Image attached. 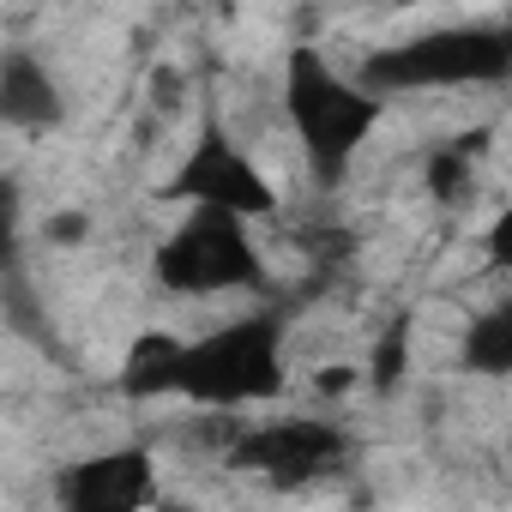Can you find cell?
Masks as SVG:
<instances>
[{
  "instance_id": "5",
  "label": "cell",
  "mask_w": 512,
  "mask_h": 512,
  "mask_svg": "<svg viewBox=\"0 0 512 512\" xmlns=\"http://www.w3.org/2000/svg\"><path fill=\"white\" fill-rule=\"evenodd\" d=\"M157 193H163L169 205L223 211V217H241V223L278 211V193H272L266 169L223 133V121H205V127H199V139L187 145V157L169 169V181H163Z\"/></svg>"
},
{
  "instance_id": "1",
  "label": "cell",
  "mask_w": 512,
  "mask_h": 512,
  "mask_svg": "<svg viewBox=\"0 0 512 512\" xmlns=\"http://www.w3.org/2000/svg\"><path fill=\"white\" fill-rule=\"evenodd\" d=\"M284 332L266 314L229 320L205 338L175 344L169 332H145L121 362L127 398H187L205 410H241V404H272L284 392Z\"/></svg>"
},
{
  "instance_id": "2",
  "label": "cell",
  "mask_w": 512,
  "mask_h": 512,
  "mask_svg": "<svg viewBox=\"0 0 512 512\" xmlns=\"http://www.w3.org/2000/svg\"><path fill=\"white\" fill-rule=\"evenodd\" d=\"M284 115L314 181L338 187L356 151L368 145V133L380 127V97H368L350 73H338L314 43H296L284 55Z\"/></svg>"
},
{
  "instance_id": "13",
  "label": "cell",
  "mask_w": 512,
  "mask_h": 512,
  "mask_svg": "<svg viewBox=\"0 0 512 512\" xmlns=\"http://www.w3.org/2000/svg\"><path fill=\"white\" fill-rule=\"evenodd\" d=\"M175 512H193V506H175Z\"/></svg>"
},
{
  "instance_id": "9",
  "label": "cell",
  "mask_w": 512,
  "mask_h": 512,
  "mask_svg": "<svg viewBox=\"0 0 512 512\" xmlns=\"http://www.w3.org/2000/svg\"><path fill=\"white\" fill-rule=\"evenodd\" d=\"M464 368L482 374V380H506L512 374V308L506 302H494L488 314L470 320V332H464Z\"/></svg>"
},
{
  "instance_id": "10",
  "label": "cell",
  "mask_w": 512,
  "mask_h": 512,
  "mask_svg": "<svg viewBox=\"0 0 512 512\" xmlns=\"http://www.w3.org/2000/svg\"><path fill=\"white\" fill-rule=\"evenodd\" d=\"M428 187H434L440 199H458V193L470 187V163H464V145H446V151H434V163H428Z\"/></svg>"
},
{
  "instance_id": "12",
  "label": "cell",
  "mask_w": 512,
  "mask_h": 512,
  "mask_svg": "<svg viewBox=\"0 0 512 512\" xmlns=\"http://www.w3.org/2000/svg\"><path fill=\"white\" fill-rule=\"evenodd\" d=\"M13 247H19V193L13 181H0V266L13 260Z\"/></svg>"
},
{
  "instance_id": "3",
  "label": "cell",
  "mask_w": 512,
  "mask_h": 512,
  "mask_svg": "<svg viewBox=\"0 0 512 512\" xmlns=\"http://www.w3.org/2000/svg\"><path fill=\"white\" fill-rule=\"evenodd\" d=\"M506 73H512L506 25H452V31H428V37L374 49L356 85L368 97H398V91H434V85H494Z\"/></svg>"
},
{
  "instance_id": "11",
  "label": "cell",
  "mask_w": 512,
  "mask_h": 512,
  "mask_svg": "<svg viewBox=\"0 0 512 512\" xmlns=\"http://www.w3.org/2000/svg\"><path fill=\"white\" fill-rule=\"evenodd\" d=\"M404 332H410V320H392L386 338H380V356H374V386H380V392L398 386V368H404Z\"/></svg>"
},
{
  "instance_id": "6",
  "label": "cell",
  "mask_w": 512,
  "mask_h": 512,
  "mask_svg": "<svg viewBox=\"0 0 512 512\" xmlns=\"http://www.w3.org/2000/svg\"><path fill=\"white\" fill-rule=\"evenodd\" d=\"M229 458H235L241 470H253V476H266L272 488H302V482H320V476L344 470L350 446H344V434H338V428L290 416V422L247 428V434L235 440V452H229Z\"/></svg>"
},
{
  "instance_id": "8",
  "label": "cell",
  "mask_w": 512,
  "mask_h": 512,
  "mask_svg": "<svg viewBox=\"0 0 512 512\" xmlns=\"http://www.w3.org/2000/svg\"><path fill=\"white\" fill-rule=\"evenodd\" d=\"M61 115H67V97H61L55 73L43 67V55H31V49L0 55V121L19 133H49Z\"/></svg>"
},
{
  "instance_id": "4",
  "label": "cell",
  "mask_w": 512,
  "mask_h": 512,
  "mask_svg": "<svg viewBox=\"0 0 512 512\" xmlns=\"http://www.w3.org/2000/svg\"><path fill=\"white\" fill-rule=\"evenodd\" d=\"M151 272L169 296H223L260 284V247L241 217L223 211H187L151 253Z\"/></svg>"
},
{
  "instance_id": "7",
  "label": "cell",
  "mask_w": 512,
  "mask_h": 512,
  "mask_svg": "<svg viewBox=\"0 0 512 512\" xmlns=\"http://www.w3.org/2000/svg\"><path fill=\"white\" fill-rule=\"evenodd\" d=\"M157 500V458L145 446H109L55 470L61 512H151Z\"/></svg>"
}]
</instances>
